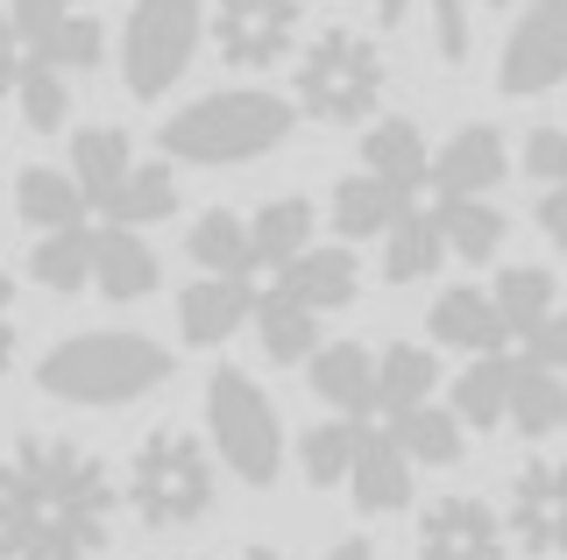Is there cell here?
Listing matches in <instances>:
<instances>
[{
  "mask_svg": "<svg viewBox=\"0 0 567 560\" xmlns=\"http://www.w3.org/2000/svg\"><path fill=\"white\" fill-rule=\"evenodd\" d=\"M412 8H419V0H377V29H404Z\"/></svg>",
  "mask_w": 567,
  "mask_h": 560,
  "instance_id": "cell-43",
  "label": "cell"
},
{
  "mask_svg": "<svg viewBox=\"0 0 567 560\" xmlns=\"http://www.w3.org/2000/svg\"><path fill=\"white\" fill-rule=\"evenodd\" d=\"M206 440L220 454V468L248 489H270L284 476V426L277 405L262 397L256 376L241 370H213L206 376Z\"/></svg>",
  "mask_w": 567,
  "mask_h": 560,
  "instance_id": "cell-6",
  "label": "cell"
},
{
  "mask_svg": "<svg viewBox=\"0 0 567 560\" xmlns=\"http://www.w3.org/2000/svg\"><path fill=\"white\" fill-rule=\"evenodd\" d=\"M319 560H377V547H369V539H333Z\"/></svg>",
  "mask_w": 567,
  "mask_h": 560,
  "instance_id": "cell-44",
  "label": "cell"
},
{
  "mask_svg": "<svg viewBox=\"0 0 567 560\" xmlns=\"http://www.w3.org/2000/svg\"><path fill=\"white\" fill-rule=\"evenodd\" d=\"M256 312V277H199L177 291V334L192 348H220L235 341Z\"/></svg>",
  "mask_w": 567,
  "mask_h": 560,
  "instance_id": "cell-13",
  "label": "cell"
},
{
  "mask_svg": "<svg viewBox=\"0 0 567 560\" xmlns=\"http://www.w3.org/2000/svg\"><path fill=\"white\" fill-rule=\"evenodd\" d=\"M383 433L404 447V462H412V468H454L461 454H468V440H461V418H454V412H440V405H412V412H398Z\"/></svg>",
  "mask_w": 567,
  "mask_h": 560,
  "instance_id": "cell-27",
  "label": "cell"
},
{
  "mask_svg": "<svg viewBox=\"0 0 567 560\" xmlns=\"http://www.w3.org/2000/svg\"><path fill=\"white\" fill-rule=\"evenodd\" d=\"M171 383V348L150 334H71L35 362V391L79 412H121Z\"/></svg>",
  "mask_w": 567,
  "mask_h": 560,
  "instance_id": "cell-2",
  "label": "cell"
},
{
  "mask_svg": "<svg viewBox=\"0 0 567 560\" xmlns=\"http://www.w3.org/2000/svg\"><path fill=\"white\" fill-rule=\"evenodd\" d=\"M14 348H22V341H14V326H8V312H0V376H8V370H14Z\"/></svg>",
  "mask_w": 567,
  "mask_h": 560,
  "instance_id": "cell-46",
  "label": "cell"
},
{
  "mask_svg": "<svg viewBox=\"0 0 567 560\" xmlns=\"http://www.w3.org/2000/svg\"><path fill=\"white\" fill-rule=\"evenodd\" d=\"M504 170H511L504 135H496L489 121H468V128L447 135V149H433L425 185H433V199H489V191L504 185Z\"/></svg>",
  "mask_w": 567,
  "mask_h": 560,
  "instance_id": "cell-12",
  "label": "cell"
},
{
  "mask_svg": "<svg viewBox=\"0 0 567 560\" xmlns=\"http://www.w3.org/2000/svg\"><path fill=\"white\" fill-rule=\"evenodd\" d=\"M440 262H447V241H440L433 214L404 206V214L383 227V277H390V284H425Z\"/></svg>",
  "mask_w": 567,
  "mask_h": 560,
  "instance_id": "cell-22",
  "label": "cell"
},
{
  "mask_svg": "<svg viewBox=\"0 0 567 560\" xmlns=\"http://www.w3.org/2000/svg\"><path fill=\"white\" fill-rule=\"evenodd\" d=\"M354 440H362V418H319V426L298 433V468H306V483H312V489L348 483Z\"/></svg>",
  "mask_w": 567,
  "mask_h": 560,
  "instance_id": "cell-36",
  "label": "cell"
},
{
  "mask_svg": "<svg viewBox=\"0 0 567 560\" xmlns=\"http://www.w3.org/2000/svg\"><path fill=\"white\" fill-rule=\"evenodd\" d=\"M100 214H106V227H135V235L156 227V220H171L177 214V170L164 164V156H156V164H135Z\"/></svg>",
  "mask_w": 567,
  "mask_h": 560,
  "instance_id": "cell-23",
  "label": "cell"
},
{
  "mask_svg": "<svg viewBox=\"0 0 567 560\" xmlns=\"http://www.w3.org/2000/svg\"><path fill=\"white\" fill-rule=\"evenodd\" d=\"M213 50L235 72H270V64L291 58L298 29H306V0H220L206 14Z\"/></svg>",
  "mask_w": 567,
  "mask_h": 560,
  "instance_id": "cell-8",
  "label": "cell"
},
{
  "mask_svg": "<svg viewBox=\"0 0 567 560\" xmlns=\"http://www.w3.org/2000/svg\"><path fill=\"white\" fill-rule=\"evenodd\" d=\"M419 560H511V532L483 497H433L419 518Z\"/></svg>",
  "mask_w": 567,
  "mask_h": 560,
  "instance_id": "cell-11",
  "label": "cell"
},
{
  "mask_svg": "<svg viewBox=\"0 0 567 560\" xmlns=\"http://www.w3.org/2000/svg\"><path fill=\"white\" fill-rule=\"evenodd\" d=\"M22 58L58 64L64 79H71V72H100V64H106V29H100V14H79V8H71L43 43H29V50H22Z\"/></svg>",
  "mask_w": 567,
  "mask_h": 560,
  "instance_id": "cell-37",
  "label": "cell"
},
{
  "mask_svg": "<svg viewBox=\"0 0 567 560\" xmlns=\"http://www.w3.org/2000/svg\"><path fill=\"white\" fill-rule=\"evenodd\" d=\"M8 305H14V270L0 262V312H8Z\"/></svg>",
  "mask_w": 567,
  "mask_h": 560,
  "instance_id": "cell-47",
  "label": "cell"
},
{
  "mask_svg": "<svg viewBox=\"0 0 567 560\" xmlns=\"http://www.w3.org/2000/svg\"><path fill=\"white\" fill-rule=\"evenodd\" d=\"M164 284V262L135 227H93V291L114 305H135Z\"/></svg>",
  "mask_w": 567,
  "mask_h": 560,
  "instance_id": "cell-15",
  "label": "cell"
},
{
  "mask_svg": "<svg viewBox=\"0 0 567 560\" xmlns=\"http://www.w3.org/2000/svg\"><path fill=\"white\" fill-rule=\"evenodd\" d=\"M135 170V143L128 128H114V121H93V128L71 135V185H79L85 214H100L106 199H114V185Z\"/></svg>",
  "mask_w": 567,
  "mask_h": 560,
  "instance_id": "cell-19",
  "label": "cell"
},
{
  "mask_svg": "<svg viewBox=\"0 0 567 560\" xmlns=\"http://www.w3.org/2000/svg\"><path fill=\"white\" fill-rule=\"evenodd\" d=\"M71 8H79V0H8V29H14V43H22V50H29V43H43Z\"/></svg>",
  "mask_w": 567,
  "mask_h": 560,
  "instance_id": "cell-39",
  "label": "cell"
},
{
  "mask_svg": "<svg viewBox=\"0 0 567 560\" xmlns=\"http://www.w3.org/2000/svg\"><path fill=\"white\" fill-rule=\"evenodd\" d=\"M475 8H511V0H475Z\"/></svg>",
  "mask_w": 567,
  "mask_h": 560,
  "instance_id": "cell-50",
  "label": "cell"
},
{
  "mask_svg": "<svg viewBox=\"0 0 567 560\" xmlns=\"http://www.w3.org/2000/svg\"><path fill=\"white\" fill-rule=\"evenodd\" d=\"M121 483L64 433H14L0 447V560H106Z\"/></svg>",
  "mask_w": 567,
  "mask_h": 560,
  "instance_id": "cell-1",
  "label": "cell"
},
{
  "mask_svg": "<svg viewBox=\"0 0 567 560\" xmlns=\"http://www.w3.org/2000/svg\"><path fill=\"white\" fill-rule=\"evenodd\" d=\"M248 326H256V341H262V355L277 362H312V348H319V312L306 305H291L284 291H256V312H248Z\"/></svg>",
  "mask_w": 567,
  "mask_h": 560,
  "instance_id": "cell-26",
  "label": "cell"
},
{
  "mask_svg": "<svg viewBox=\"0 0 567 560\" xmlns=\"http://www.w3.org/2000/svg\"><path fill=\"white\" fill-rule=\"evenodd\" d=\"M433 383H440V362L433 348H412V341H390L377 355V412L398 418L412 405H433Z\"/></svg>",
  "mask_w": 567,
  "mask_h": 560,
  "instance_id": "cell-24",
  "label": "cell"
},
{
  "mask_svg": "<svg viewBox=\"0 0 567 560\" xmlns=\"http://www.w3.org/2000/svg\"><path fill=\"white\" fill-rule=\"evenodd\" d=\"M185 256L199 262L206 277H256V262H248V220L227 214V206H213V214L192 220Z\"/></svg>",
  "mask_w": 567,
  "mask_h": 560,
  "instance_id": "cell-31",
  "label": "cell"
},
{
  "mask_svg": "<svg viewBox=\"0 0 567 560\" xmlns=\"http://www.w3.org/2000/svg\"><path fill=\"white\" fill-rule=\"evenodd\" d=\"M0 50H22V43H14V29H8V8H0Z\"/></svg>",
  "mask_w": 567,
  "mask_h": 560,
  "instance_id": "cell-48",
  "label": "cell"
},
{
  "mask_svg": "<svg viewBox=\"0 0 567 560\" xmlns=\"http://www.w3.org/2000/svg\"><path fill=\"white\" fill-rule=\"evenodd\" d=\"M404 191H390L383 178H369V170H354V178H341L333 185V227H341L348 241H369V235H383L390 220L404 214Z\"/></svg>",
  "mask_w": 567,
  "mask_h": 560,
  "instance_id": "cell-33",
  "label": "cell"
},
{
  "mask_svg": "<svg viewBox=\"0 0 567 560\" xmlns=\"http://www.w3.org/2000/svg\"><path fill=\"white\" fill-rule=\"evenodd\" d=\"M532 214H539V235L554 241V249H567V185H546Z\"/></svg>",
  "mask_w": 567,
  "mask_h": 560,
  "instance_id": "cell-42",
  "label": "cell"
},
{
  "mask_svg": "<svg viewBox=\"0 0 567 560\" xmlns=\"http://www.w3.org/2000/svg\"><path fill=\"white\" fill-rule=\"evenodd\" d=\"M554 270H539V262H511V270H496V284H489V305H496V320H504V334L511 341H525L532 326L554 312Z\"/></svg>",
  "mask_w": 567,
  "mask_h": 560,
  "instance_id": "cell-29",
  "label": "cell"
},
{
  "mask_svg": "<svg viewBox=\"0 0 567 560\" xmlns=\"http://www.w3.org/2000/svg\"><path fill=\"white\" fill-rule=\"evenodd\" d=\"M348 497H354V511H369V518H390V511L412 504V462H404V447L390 440V433L362 426L354 462H348Z\"/></svg>",
  "mask_w": 567,
  "mask_h": 560,
  "instance_id": "cell-14",
  "label": "cell"
},
{
  "mask_svg": "<svg viewBox=\"0 0 567 560\" xmlns=\"http://www.w3.org/2000/svg\"><path fill=\"white\" fill-rule=\"evenodd\" d=\"M213 497H220V468H213L206 440H192L185 426H156L135 440L128 476H121V504L150 532H192L213 511Z\"/></svg>",
  "mask_w": 567,
  "mask_h": 560,
  "instance_id": "cell-5",
  "label": "cell"
},
{
  "mask_svg": "<svg viewBox=\"0 0 567 560\" xmlns=\"http://www.w3.org/2000/svg\"><path fill=\"white\" fill-rule=\"evenodd\" d=\"M312 220H319L312 199H298V191H291V199H262L256 214H248V262L277 277L291 256L312 249Z\"/></svg>",
  "mask_w": 567,
  "mask_h": 560,
  "instance_id": "cell-21",
  "label": "cell"
},
{
  "mask_svg": "<svg viewBox=\"0 0 567 560\" xmlns=\"http://www.w3.org/2000/svg\"><path fill=\"white\" fill-rule=\"evenodd\" d=\"M383 85H390L383 43L362 37V29H348V22H333L298 50L291 114L319 121V128H362V121H377V107H383Z\"/></svg>",
  "mask_w": 567,
  "mask_h": 560,
  "instance_id": "cell-4",
  "label": "cell"
},
{
  "mask_svg": "<svg viewBox=\"0 0 567 560\" xmlns=\"http://www.w3.org/2000/svg\"><path fill=\"white\" fill-rule=\"evenodd\" d=\"M362 170L369 178H383L390 191H412L425 185V170H433V149H425V128L419 121H404V114H383V121H369L362 128Z\"/></svg>",
  "mask_w": 567,
  "mask_h": 560,
  "instance_id": "cell-17",
  "label": "cell"
},
{
  "mask_svg": "<svg viewBox=\"0 0 567 560\" xmlns=\"http://www.w3.org/2000/svg\"><path fill=\"white\" fill-rule=\"evenodd\" d=\"M504 418L525 433V440H546V433L567 426V383L554 370H532L518 355V370H511V397H504Z\"/></svg>",
  "mask_w": 567,
  "mask_h": 560,
  "instance_id": "cell-28",
  "label": "cell"
},
{
  "mask_svg": "<svg viewBox=\"0 0 567 560\" xmlns=\"http://www.w3.org/2000/svg\"><path fill=\"white\" fill-rule=\"evenodd\" d=\"M425 22H433V58L440 64H468V50H475L468 0H425Z\"/></svg>",
  "mask_w": 567,
  "mask_h": 560,
  "instance_id": "cell-38",
  "label": "cell"
},
{
  "mask_svg": "<svg viewBox=\"0 0 567 560\" xmlns=\"http://www.w3.org/2000/svg\"><path fill=\"white\" fill-rule=\"evenodd\" d=\"M241 560H284L277 547H241Z\"/></svg>",
  "mask_w": 567,
  "mask_h": 560,
  "instance_id": "cell-49",
  "label": "cell"
},
{
  "mask_svg": "<svg viewBox=\"0 0 567 560\" xmlns=\"http://www.w3.org/2000/svg\"><path fill=\"white\" fill-rule=\"evenodd\" d=\"M270 291H284V299L306 305V312H341V305H354V291H362V262L348 249H306L277 270Z\"/></svg>",
  "mask_w": 567,
  "mask_h": 560,
  "instance_id": "cell-16",
  "label": "cell"
},
{
  "mask_svg": "<svg viewBox=\"0 0 567 560\" xmlns=\"http://www.w3.org/2000/svg\"><path fill=\"white\" fill-rule=\"evenodd\" d=\"M14 214H22L35 235H58V227H85V199L71 185V170H50V164H29L14 178Z\"/></svg>",
  "mask_w": 567,
  "mask_h": 560,
  "instance_id": "cell-25",
  "label": "cell"
},
{
  "mask_svg": "<svg viewBox=\"0 0 567 560\" xmlns=\"http://www.w3.org/2000/svg\"><path fill=\"white\" fill-rule=\"evenodd\" d=\"M504 532L518 539L532 560L567 553V462L560 454H532L504 489Z\"/></svg>",
  "mask_w": 567,
  "mask_h": 560,
  "instance_id": "cell-10",
  "label": "cell"
},
{
  "mask_svg": "<svg viewBox=\"0 0 567 560\" xmlns=\"http://www.w3.org/2000/svg\"><path fill=\"white\" fill-rule=\"evenodd\" d=\"M567 79V0H532L511 22L504 58H496V93L504 100H539Z\"/></svg>",
  "mask_w": 567,
  "mask_h": 560,
  "instance_id": "cell-9",
  "label": "cell"
},
{
  "mask_svg": "<svg viewBox=\"0 0 567 560\" xmlns=\"http://www.w3.org/2000/svg\"><path fill=\"white\" fill-rule=\"evenodd\" d=\"M525 170L539 185H567V128H532L525 135Z\"/></svg>",
  "mask_w": 567,
  "mask_h": 560,
  "instance_id": "cell-41",
  "label": "cell"
},
{
  "mask_svg": "<svg viewBox=\"0 0 567 560\" xmlns=\"http://www.w3.org/2000/svg\"><path fill=\"white\" fill-rule=\"evenodd\" d=\"M511 355H475L454 383V418L461 426H504V397H511Z\"/></svg>",
  "mask_w": 567,
  "mask_h": 560,
  "instance_id": "cell-35",
  "label": "cell"
},
{
  "mask_svg": "<svg viewBox=\"0 0 567 560\" xmlns=\"http://www.w3.org/2000/svg\"><path fill=\"white\" fill-rule=\"evenodd\" d=\"M14 72H22V50H0V107L14 100Z\"/></svg>",
  "mask_w": 567,
  "mask_h": 560,
  "instance_id": "cell-45",
  "label": "cell"
},
{
  "mask_svg": "<svg viewBox=\"0 0 567 560\" xmlns=\"http://www.w3.org/2000/svg\"><path fill=\"white\" fill-rule=\"evenodd\" d=\"M14 107H22L29 135H64V121H71V79L58 72V64H43V58H22V72H14Z\"/></svg>",
  "mask_w": 567,
  "mask_h": 560,
  "instance_id": "cell-34",
  "label": "cell"
},
{
  "mask_svg": "<svg viewBox=\"0 0 567 560\" xmlns=\"http://www.w3.org/2000/svg\"><path fill=\"white\" fill-rule=\"evenodd\" d=\"M171 560H206V553H171Z\"/></svg>",
  "mask_w": 567,
  "mask_h": 560,
  "instance_id": "cell-51",
  "label": "cell"
},
{
  "mask_svg": "<svg viewBox=\"0 0 567 560\" xmlns=\"http://www.w3.org/2000/svg\"><path fill=\"white\" fill-rule=\"evenodd\" d=\"M306 376H312V391L333 405V418H369V412H377V355H369L362 341L312 348Z\"/></svg>",
  "mask_w": 567,
  "mask_h": 560,
  "instance_id": "cell-18",
  "label": "cell"
},
{
  "mask_svg": "<svg viewBox=\"0 0 567 560\" xmlns=\"http://www.w3.org/2000/svg\"><path fill=\"white\" fill-rule=\"evenodd\" d=\"M206 37V0H135L121 22V85L135 100H164L192 72Z\"/></svg>",
  "mask_w": 567,
  "mask_h": 560,
  "instance_id": "cell-7",
  "label": "cell"
},
{
  "mask_svg": "<svg viewBox=\"0 0 567 560\" xmlns=\"http://www.w3.org/2000/svg\"><path fill=\"white\" fill-rule=\"evenodd\" d=\"M29 277L43 291H85L93 284V227H58V235H35L29 249Z\"/></svg>",
  "mask_w": 567,
  "mask_h": 560,
  "instance_id": "cell-32",
  "label": "cell"
},
{
  "mask_svg": "<svg viewBox=\"0 0 567 560\" xmlns=\"http://www.w3.org/2000/svg\"><path fill=\"white\" fill-rule=\"evenodd\" d=\"M425 326H433V341L440 348H461V355H504V320H496V305H489V291H475V284H454V291H440L433 312H425Z\"/></svg>",
  "mask_w": 567,
  "mask_h": 560,
  "instance_id": "cell-20",
  "label": "cell"
},
{
  "mask_svg": "<svg viewBox=\"0 0 567 560\" xmlns=\"http://www.w3.org/2000/svg\"><path fill=\"white\" fill-rule=\"evenodd\" d=\"M433 227L447 241V256L461 262H489L504 249V214L489 199H433Z\"/></svg>",
  "mask_w": 567,
  "mask_h": 560,
  "instance_id": "cell-30",
  "label": "cell"
},
{
  "mask_svg": "<svg viewBox=\"0 0 567 560\" xmlns=\"http://www.w3.org/2000/svg\"><path fill=\"white\" fill-rule=\"evenodd\" d=\"M291 100L262 93V85H220V93L177 107L156 143H164V164H199V170H227V164H256L270 156L284 135H291Z\"/></svg>",
  "mask_w": 567,
  "mask_h": 560,
  "instance_id": "cell-3",
  "label": "cell"
},
{
  "mask_svg": "<svg viewBox=\"0 0 567 560\" xmlns=\"http://www.w3.org/2000/svg\"><path fill=\"white\" fill-rule=\"evenodd\" d=\"M525 362H532V370L567 376V312H560V305H554V312H546V320L525 334Z\"/></svg>",
  "mask_w": 567,
  "mask_h": 560,
  "instance_id": "cell-40",
  "label": "cell"
}]
</instances>
